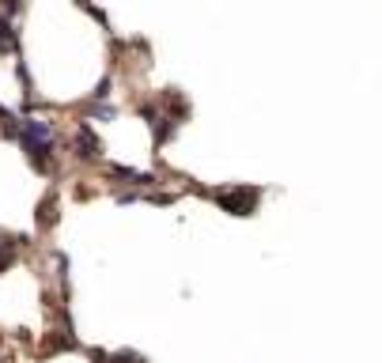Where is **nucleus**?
<instances>
[{
  "instance_id": "f257e3e1",
  "label": "nucleus",
  "mask_w": 382,
  "mask_h": 363,
  "mask_svg": "<svg viewBox=\"0 0 382 363\" xmlns=\"http://www.w3.org/2000/svg\"><path fill=\"white\" fill-rule=\"evenodd\" d=\"M72 155H76L80 163H99L102 159V141L95 136V129L87 125V121H80L76 133H72Z\"/></svg>"
},
{
  "instance_id": "f03ea898",
  "label": "nucleus",
  "mask_w": 382,
  "mask_h": 363,
  "mask_svg": "<svg viewBox=\"0 0 382 363\" xmlns=\"http://www.w3.org/2000/svg\"><path fill=\"white\" fill-rule=\"evenodd\" d=\"M212 197H216V204H223L231 216H250V212H254V204H257V190L239 185V190H216Z\"/></svg>"
},
{
  "instance_id": "7ed1b4c3",
  "label": "nucleus",
  "mask_w": 382,
  "mask_h": 363,
  "mask_svg": "<svg viewBox=\"0 0 382 363\" xmlns=\"http://www.w3.org/2000/svg\"><path fill=\"white\" fill-rule=\"evenodd\" d=\"M50 223H57V193H45V201L38 208V227L45 231Z\"/></svg>"
}]
</instances>
